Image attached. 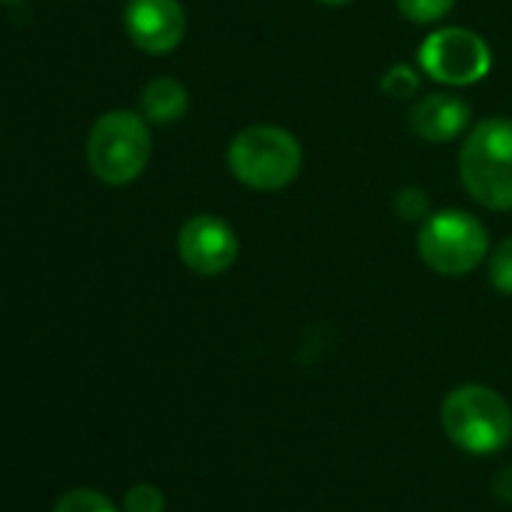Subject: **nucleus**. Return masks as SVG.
I'll list each match as a JSON object with an SVG mask.
<instances>
[{
  "label": "nucleus",
  "mask_w": 512,
  "mask_h": 512,
  "mask_svg": "<svg viewBox=\"0 0 512 512\" xmlns=\"http://www.w3.org/2000/svg\"><path fill=\"white\" fill-rule=\"evenodd\" d=\"M464 190L491 211L512 208V121L488 118L476 124L458 154Z\"/></svg>",
  "instance_id": "f257e3e1"
},
{
  "label": "nucleus",
  "mask_w": 512,
  "mask_h": 512,
  "mask_svg": "<svg viewBox=\"0 0 512 512\" xmlns=\"http://www.w3.org/2000/svg\"><path fill=\"white\" fill-rule=\"evenodd\" d=\"M440 425L458 449L470 455H494L512 437V410L494 389L467 383L443 398Z\"/></svg>",
  "instance_id": "f03ea898"
},
{
  "label": "nucleus",
  "mask_w": 512,
  "mask_h": 512,
  "mask_svg": "<svg viewBox=\"0 0 512 512\" xmlns=\"http://www.w3.org/2000/svg\"><path fill=\"white\" fill-rule=\"evenodd\" d=\"M229 172L253 190H281L296 181L302 169L299 139L275 124L244 127L226 151Z\"/></svg>",
  "instance_id": "7ed1b4c3"
},
{
  "label": "nucleus",
  "mask_w": 512,
  "mask_h": 512,
  "mask_svg": "<svg viewBox=\"0 0 512 512\" xmlns=\"http://www.w3.org/2000/svg\"><path fill=\"white\" fill-rule=\"evenodd\" d=\"M151 160V130L136 112H106L88 136V166L112 187L136 181Z\"/></svg>",
  "instance_id": "20e7f679"
},
{
  "label": "nucleus",
  "mask_w": 512,
  "mask_h": 512,
  "mask_svg": "<svg viewBox=\"0 0 512 512\" xmlns=\"http://www.w3.org/2000/svg\"><path fill=\"white\" fill-rule=\"evenodd\" d=\"M488 253V229L467 211H434L419 229V256L425 266L446 278H461L479 269Z\"/></svg>",
  "instance_id": "39448f33"
},
{
  "label": "nucleus",
  "mask_w": 512,
  "mask_h": 512,
  "mask_svg": "<svg viewBox=\"0 0 512 512\" xmlns=\"http://www.w3.org/2000/svg\"><path fill=\"white\" fill-rule=\"evenodd\" d=\"M419 67L443 85H473L488 76L491 49L467 28H443L419 46Z\"/></svg>",
  "instance_id": "423d86ee"
},
{
  "label": "nucleus",
  "mask_w": 512,
  "mask_h": 512,
  "mask_svg": "<svg viewBox=\"0 0 512 512\" xmlns=\"http://www.w3.org/2000/svg\"><path fill=\"white\" fill-rule=\"evenodd\" d=\"M178 253L193 275L214 278L238 260V235L226 220L214 214H196L178 232Z\"/></svg>",
  "instance_id": "0eeeda50"
},
{
  "label": "nucleus",
  "mask_w": 512,
  "mask_h": 512,
  "mask_svg": "<svg viewBox=\"0 0 512 512\" xmlns=\"http://www.w3.org/2000/svg\"><path fill=\"white\" fill-rule=\"evenodd\" d=\"M124 31L148 55H169L187 31V13L178 0H127Z\"/></svg>",
  "instance_id": "6e6552de"
},
{
  "label": "nucleus",
  "mask_w": 512,
  "mask_h": 512,
  "mask_svg": "<svg viewBox=\"0 0 512 512\" xmlns=\"http://www.w3.org/2000/svg\"><path fill=\"white\" fill-rule=\"evenodd\" d=\"M470 124V106L452 94H428L410 109V127L425 142H449Z\"/></svg>",
  "instance_id": "1a4fd4ad"
},
{
  "label": "nucleus",
  "mask_w": 512,
  "mask_h": 512,
  "mask_svg": "<svg viewBox=\"0 0 512 512\" xmlns=\"http://www.w3.org/2000/svg\"><path fill=\"white\" fill-rule=\"evenodd\" d=\"M139 106H142L145 121L166 127V124H175L178 118H184V112L190 106V97H187V88L178 79L160 76V79H154V82H148L142 88Z\"/></svg>",
  "instance_id": "9d476101"
},
{
  "label": "nucleus",
  "mask_w": 512,
  "mask_h": 512,
  "mask_svg": "<svg viewBox=\"0 0 512 512\" xmlns=\"http://www.w3.org/2000/svg\"><path fill=\"white\" fill-rule=\"evenodd\" d=\"M55 512H118L115 503L97 488H73L58 497Z\"/></svg>",
  "instance_id": "9b49d317"
},
{
  "label": "nucleus",
  "mask_w": 512,
  "mask_h": 512,
  "mask_svg": "<svg viewBox=\"0 0 512 512\" xmlns=\"http://www.w3.org/2000/svg\"><path fill=\"white\" fill-rule=\"evenodd\" d=\"M488 281L497 293L512 296V235L497 244L488 260Z\"/></svg>",
  "instance_id": "f8f14e48"
},
{
  "label": "nucleus",
  "mask_w": 512,
  "mask_h": 512,
  "mask_svg": "<svg viewBox=\"0 0 512 512\" xmlns=\"http://www.w3.org/2000/svg\"><path fill=\"white\" fill-rule=\"evenodd\" d=\"M395 4L404 19H410L416 25H428V22L443 19L455 7V0H395Z\"/></svg>",
  "instance_id": "ddd939ff"
},
{
  "label": "nucleus",
  "mask_w": 512,
  "mask_h": 512,
  "mask_svg": "<svg viewBox=\"0 0 512 512\" xmlns=\"http://www.w3.org/2000/svg\"><path fill=\"white\" fill-rule=\"evenodd\" d=\"M392 205H395V214L401 220H407V223L425 220L431 214V199H428V193L422 187H401L395 193V202Z\"/></svg>",
  "instance_id": "4468645a"
},
{
  "label": "nucleus",
  "mask_w": 512,
  "mask_h": 512,
  "mask_svg": "<svg viewBox=\"0 0 512 512\" xmlns=\"http://www.w3.org/2000/svg\"><path fill=\"white\" fill-rule=\"evenodd\" d=\"M124 512H166V497L157 485L139 482L124 494Z\"/></svg>",
  "instance_id": "2eb2a0df"
},
{
  "label": "nucleus",
  "mask_w": 512,
  "mask_h": 512,
  "mask_svg": "<svg viewBox=\"0 0 512 512\" xmlns=\"http://www.w3.org/2000/svg\"><path fill=\"white\" fill-rule=\"evenodd\" d=\"M380 88H383L386 94H392L395 100H410V97L419 91V76H416V70H413V67H407V64H395V67H389V70H386V76H383Z\"/></svg>",
  "instance_id": "dca6fc26"
},
{
  "label": "nucleus",
  "mask_w": 512,
  "mask_h": 512,
  "mask_svg": "<svg viewBox=\"0 0 512 512\" xmlns=\"http://www.w3.org/2000/svg\"><path fill=\"white\" fill-rule=\"evenodd\" d=\"M491 491H494V497H497L500 503H509V506H512V467H503V470L494 473Z\"/></svg>",
  "instance_id": "f3484780"
},
{
  "label": "nucleus",
  "mask_w": 512,
  "mask_h": 512,
  "mask_svg": "<svg viewBox=\"0 0 512 512\" xmlns=\"http://www.w3.org/2000/svg\"><path fill=\"white\" fill-rule=\"evenodd\" d=\"M317 4H323V7H344V4H350V0H317Z\"/></svg>",
  "instance_id": "a211bd4d"
},
{
  "label": "nucleus",
  "mask_w": 512,
  "mask_h": 512,
  "mask_svg": "<svg viewBox=\"0 0 512 512\" xmlns=\"http://www.w3.org/2000/svg\"><path fill=\"white\" fill-rule=\"evenodd\" d=\"M0 4H19V0H0Z\"/></svg>",
  "instance_id": "6ab92c4d"
}]
</instances>
